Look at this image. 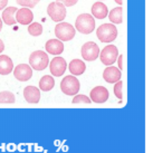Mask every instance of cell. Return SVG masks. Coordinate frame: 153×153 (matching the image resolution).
Instances as JSON below:
<instances>
[{
  "label": "cell",
  "mask_w": 153,
  "mask_h": 153,
  "mask_svg": "<svg viewBox=\"0 0 153 153\" xmlns=\"http://www.w3.org/2000/svg\"><path fill=\"white\" fill-rule=\"evenodd\" d=\"M100 1H101V0H100Z\"/></svg>",
  "instance_id": "d6a6232c"
},
{
  "label": "cell",
  "mask_w": 153,
  "mask_h": 153,
  "mask_svg": "<svg viewBox=\"0 0 153 153\" xmlns=\"http://www.w3.org/2000/svg\"><path fill=\"white\" fill-rule=\"evenodd\" d=\"M117 65H119L120 71H122V69H123V56L122 55L117 57Z\"/></svg>",
  "instance_id": "83f0119b"
},
{
  "label": "cell",
  "mask_w": 153,
  "mask_h": 153,
  "mask_svg": "<svg viewBox=\"0 0 153 153\" xmlns=\"http://www.w3.org/2000/svg\"><path fill=\"white\" fill-rule=\"evenodd\" d=\"M45 49L51 55H60L64 51V45L59 39H49L45 45Z\"/></svg>",
  "instance_id": "9a60e30c"
},
{
  "label": "cell",
  "mask_w": 153,
  "mask_h": 153,
  "mask_svg": "<svg viewBox=\"0 0 153 153\" xmlns=\"http://www.w3.org/2000/svg\"><path fill=\"white\" fill-rule=\"evenodd\" d=\"M54 86H55V81H54V78L51 75H45L39 81V88H40V91L48 92V91L53 89Z\"/></svg>",
  "instance_id": "ffe728a7"
},
{
  "label": "cell",
  "mask_w": 153,
  "mask_h": 153,
  "mask_svg": "<svg viewBox=\"0 0 153 153\" xmlns=\"http://www.w3.org/2000/svg\"><path fill=\"white\" fill-rule=\"evenodd\" d=\"M108 10H107L106 4H104L103 2H95L92 7V15L97 19H104L107 16Z\"/></svg>",
  "instance_id": "ac0fdd59"
},
{
  "label": "cell",
  "mask_w": 153,
  "mask_h": 153,
  "mask_svg": "<svg viewBox=\"0 0 153 153\" xmlns=\"http://www.w3.org/2000/svg\"><path fill=\"white\" fill-rule=\"evenodd\" d=\"M56 1L62 2L65 7H72V6H74V4H77V1H78V0H56Z\"/></svg>",
  "instance_id": "4316f807"
},
{
  "label": "cell",
  "mask_w": 153,
  "mask_h": 153,
  "mask_svg": "<svg viewBox=\"0 0 153 153\" xmlns=\"http://www.w3.org/2000/svg\"><path fill=\"white\" fill-rule=\"evenodd\" d=\"M114 1L117 4H120V6H122V4H123V0H114Z\"/></svg>",
  "instance_id": "4dcf8cb0"
},
{
  "label": "cell",
  "mask_w": 153,
  "mask_h": 153,
  "mask_svg": "<svg viewBox=\"0 0 153 153\" xmlns=\"http://www.w3.org/2000/svg\"><path fill=\"white\" fill-rule=\"evenodd\" d=\"M13 76L19 82H27L29 81L33 76L31 67L27 64H19L13 69Z\"/></svg>",
  "instance_id": "9c48e42d"
},
{
  "label": "cell",
  "mask_w": 153,
  "mask_h": 153,
  "mask_svg": "<svg viewBox=\"0 0 153 153\" xmlns=\"http://www.w3.org/2000/svg\"><path fill=\"white\" fill-rule=\"evenodd\" d=\"M122 87H123V83L122 81H117L115 83L114 85V94L115 96L121 100L122 101V98H123V93H122Z\"/></svg>",
  "instance_id": "cb8c5ba5"
},
{
  "label": "cell",
  "mask_w": 153,
  "mask_h": 153,
  "mask_svg": "<svg viewBox=\"0 0 153 153\" xmlns=\"http://www.w3.org/2000/svg\"><path fill=\"white\" fill-rule=\"evenodd\" d=\"M8 4V0H0V10L4 9V7Z\"/></svg>",
  "instance_id": "f1b7e54d"
},
{
  "label": "cell",
  "mask_w": 153,
  "mask_h": 153,
  "mask_svg": "<svg viewBox=\"0 0 153 153\" xmlns=\"http://www.w3.org/2000/svg\"><path fill=\"white\" fill-rule=\"evenodd\" d=\"M24 97L28 103L36 104L40 101V89L36 86H27L24 89Z\"/></svg>",
  "instance_id": "5bb4252c"
},
{
  "label": "cell",
  "mask_w": 153,
  "mask_h": 153,
  "mask_svg": "<svg viewBox=\"0 0 153 153\" xmlns=\"http://www.w3.org/2000/svg\"><path fill=\"white\" fill-rule=\"evenodd\" d=\"M16 102V96L13 93L9 91L0 92V103H15Z\"/></svg>",
  "instance_id": "603a6c76"
},
{
  "label": "cell",
  "mask_w": 153,
  "mask_h": 153,
  "mask_svg": "<svg viewBox=\"0 0 153 153\" xmlns=\"http://www.w3.org/2000/svg\"><path fill=\"white\" fill-rule=\"evenodd\" d=\"M55 35L62 42H68L75 37V28L68 22H59L55 27Z\"/></svg>",
  "instance_id": "5b68a950"
},
{
  "label": "cell",
  "mask_w": 153,
  "mask_h": 153,
  "mask_svg": "<svg viewBox=\"0 0 153 153\" xmlns=\"http://www.w3.org/2000/svg\"><path fill=\"white\" fill-rule=\"evenodd\" d=\"M4 42L0 39V54L4 51Z\"/></svg>",
  "instance_id": "f546056e"
},
{
  "label": "cell",
  "mask_w": 153,
  "mask_h": 153,
  "mask_svg": "<svg viewBox=\"0 0 153 153\" xmlns=\"http://www.w3.org/2000/svg\"><path fill=\"white\" fill-rule=\"evenodd\" d=\"M117 57H119V51L114 45H107L106 47H104L100 55L101 62L103 63V65H106V66H112L116 62Z\"/></svg>",
  "instance_id": "52a82bcc"
},
{
  "label": "cell",
  "mask_w": 153,
  "mask_h": 153,
  "mask_svg": "<svg viewBox=\"0 0 153 153\" xmlns=\"http://www.w3.org/2000/svg\"><path fill=\"white\" fill-rule=\"evenodd\" d=\"M49 68H51V73L54 75V76L59 77L62 76L65 73L66 68H67V64H66V60L63 58V57H55L53 58V60L51 62V65H49Z\"/></svg>",
  "instance_id": "30bf717a"
},
{
  "label": "cell",
  "mask_w": 153,
  "mask_h": 153,
  "mask_svg": "<svg viewBox=\"0 0 153 153\" xmlns=\"http://www.w3.org/2000/svg\"><path fill=\"white\" fill-rule=\"evenodd\" d=\"M47 13L51 18L53 22H60L66 17V7L62 2H51L47 7Z\"/></svg>",
  "instance_id": "8992f818"
},
{
  "label": "cell",
  "mask_w": 153,
  "mask_h": 153,
  "mask_svg": "<svg viewBox=\"0 0 153 153\" xmlns=\"http://www.w3.org/2000/svg\"><path fill=\"white\" fill-rule=\"evenodd\" d=\"M75 27H76V29L81 34H91L95 29L94 17L92 15H89V13H82V15H79L77 17L76 22H75Z\"/></svg>",
  "instance_id": "6da1fadb"
},
{
  "label": "cell",
  "mask_w": 153,
  "mask_h": 153,
  "mask_svg": "<svg viewBox=\"0 0 153 153\" xmlns=\"http://www.w3.org/2000/svg\"><path fill=\"white\" fill-rule=\"evenodd\" d=\"M39 2V0H17V4L26 7V8H34L36 4Z\"/></svg>",
  "instance_id": "d4e9b609"
},
{
  "label": "cell",
  "mask_w": 153,
  "mask_h": 153,
  "mask_svg": "<svg viewBox=\"0 0 153 153\" xmlns=\"http://www.w3.org/2000/svg\"><path fill=\"white\" fill-rule=\"evenodd\" d=\"M18 9L16 7H8L4 10L2 13V22L8 26H13L16 24V13Z\"/></svg>",
  "instance_id": "e0dca14e"
},
{
  "label": "cell",
  "mask_w": 153,
  "mask_h": 153,
  "mask_svg": "<svg viewBox=\"0 0 153 153\" xmlns=\"http://www.w3.org/2000/svg\"><path fill=\"white\" fill-rule=\"evenodd\" d=\"M82 57L87 62H93L100 55V48L94 42H87L82 47Z\"/></svg>",
  "instance_id": "ba28073f"
},
{
  "label": "cell",
  "mask_w": 153,
  "mask_h": 153,
  "mask_svg": "<svg viewBox=\"0 0 153 153\" xmlns=\"http://www.w3.org/2000/svg\"><path fill=\"white\" fill-rule=\"evenodd\" d=\"M91 102H92L91 98H88L85 95H76L72 101V103H74V104H76V103H86V104H89Z\"/></svg>",
  "instance_id": "484cf974"
},
{
  "label": "cell",
  "mask_w": 153,
  "mask_h": 153,
  "mask_svg": "<svg viewBox=\"0 0 153 153\" xmlns=\"http://www.w3.org/2000/svg\"><path fill=\"white\" fill-rule=\"evenodd\" d=\"M1 29H2V19L0 18V31H1Z\"/></svg>",
  "instance_id": "1f68e13d"
},
{
  "label": "cell",
  "mask_w": 153,
  "mask_h": 153,
  "mask_svg": "<svg viewBox=\"0 0 153 153\" xmlns=\"http://www.w3.org/2000/svg\"><path fill=\"white\" fill-rule=\"evenodd\" d=\"M108 100V91L104 86H96L91 91V101L95 103H105Z\"/></svg>",
  "instance_id": "8fae6325"
},
{
  "label": "cell",
  "mask_w": 153,
  "mask_h": 153,
  "mask_svg": "<svg viewBox=\"0 0 153 153\" xmlns=\"http://www.w3.org/2000/svg\"><path fill=\"white\" fill-rule=\"evenodd\" d=\"M49 64V58L45 51H35L29 56V66L35 71H44Z\"/></svg>",
  "instance_id": "7a4b0ae2"
},
{
  "label": "cell",
  "mask_w": 153,
  "mask_h": 153,
  "mask_svg": "<svg viewBox=\"0 0 153 153\" xmlns=\"http://www.w3.org/2000/svg\"><path fill=\"white\" fill-rule=\"evenodd\" d=\"M28 33L34 37L40 36L43 34V26L40 25L39 22H31L28 26Z\"/></svg>",
  "instance_id": "7402d4cb"
},
{
  "label": "cell",
  "mask_w": 153,
  "mask_h": 153,
  "mask_svg": "<svg viewBox=\"0 0 153 153\" xmlns=\"http://www.w3.org/2000/svg\"><path fill=\"white\" fill-rule=\"evenodd\" d=\"M34 20V13L29 8L18 9L16 13V22H19L20 25H29Z\"/></svg>",
  "instance_id": "7c38bea8"
},
{
  "label": "cell",
  "mask_w": 153,
  "mask_h": 153,
  "mask_svg": "<svg viewBox=\"0 0 153 153\" xmlns=\"http://www.w3.org/2000/svg\"><path fill=\"white\" fill-rule=\"evenodd\" d=\"M85 69H86L85 63L81 59H73L69 63V72L72 73L74 76L82 75L83 73L85 72Z\"/></svg>",
  "instance_id": "d6986e66"
},
{
  "label": "cell",
  "mask_w": 153,
  "mask_h": 153,
  "mask_svg": "<svg viewBox=\"0 0 153 153\" xmlns=\"http://www.w3.org/2000/svg\"><path fill=\"white\" fill-rule=\"evenodd\" d=\"M121 71H120L117 67L115 66H107L105 68V71L103 73V78L110 83V84H113V83H116L117 81L121 79Z\"/></svg>",
  "instance_id": "4fadbf2b"
},
{
  "label": "cell",
  "mask_w": 153,
  "mask_h": 153,
  "mask_svg": "<svg viewBox=\"0 0 153 153\" xmlns=\"http://www.w3.org/2000/svg\"><path fill=\"white\" fill-rule=\"evenodd\" d=\"M13 63L9 56L1 55L0 56V74L1 75H8L13 72Z\"/></svg>",
  "instance_id": "2e32d148"
},
{
  "label": "cell",
  "mask_w": 153,
  "mask_h": 153,
  "mask_svg": "<svg viewBox=\"0 0 153 153\" xmlns=\"http://www.w3.org/2000/svg\"><path fill=\"white\" fill-rule=\"evenodd\" d=\"M97 38L102 43H111L117 36V29L113 24H103L96 30Z\"/></svg>",
  "instance_id": "3957f363"
},
{
  "label": "cell",
  "mask_w": 153,
  "mask_h": 153,
  "mask_svg": "<svg viewBox=\"0 0 153 153\" xmlns=\"http://www.w3.org/2000/svg\"><path fill=\"white\" fill-rule=\"evenodd\" d=\"M79 81L76 78V76L74 75H68L66 76L60 82V89L62 92L66 95L73 96V95H76L79 92Z\"/></svg>",
  "instance_id": "277c9868"
},
{
  "label": "cell",
  "mask_w": 153,
  "mask_h": 153,
  "mask_svg": "<svg viewBox=\"0 0 153 153\" xmlns=\"http://www.w3.org/2000/svg\"><path fill=\"white\" fill-rule=\"evenodd\" d=\"M108 18L113 24H122L123 22V10L122 7H116L112 9L108 13Z\"/></svg>",
  "instance_id": "44dd1931"
}]
</instances>
